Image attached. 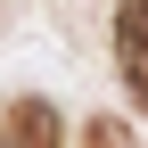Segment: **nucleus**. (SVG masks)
Returning <instances> with one entry per match:
<instances>
[{
  "label": "nucleus",
  "mask_w": 148,
  "mask_h": 148,
  "mask_svg": "<svg viewBox=\"0 0 148 148\" xmlns=\"http://www.w3.org/2000/svg\"><path fill=\"white\" fill-rule=\"evenodd\" d=\"M115 58H123L132 99L148 107V0H123V8H115Z\"/></svg>",
  "instance_id": "obj_1"
},
{
  "label": "nucleus",
  "mask_w": 148,
  "mask_h": 148,
  "mask_svg": "<svg viewBox=\"0 0 148 148\" xmlns=\"http://www.w3.org/2000/svg\"><path fill=\"white\" fill-rule=\"evenodd\" d=\"M82 148H123V132H115V123H90V140Z\"/></svg>",
  "instance_id": "obj_3"
},
{
  "label": "nucleus",
  "mask_w": 148,
  "mask_h": 148,
  "mask_svg": "<svg viewBox=\"0 0 148 148\" xmlns=\"http://www.w3.org/2000/svg\"><path fill=\"white\" fill-rule=\"evenodd\" d=\"M0 148H58V107H49V99H16Z\"/></svg>",
  "instance_id": "obj_2"
}]
</instances>
